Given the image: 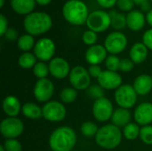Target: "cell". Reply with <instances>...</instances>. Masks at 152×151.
Returning a JSON list of instances; mask_svg holds the SVG:
<instances>
[{
	"label": "cell",
	"instance_id": "cell-31",
	"mask_svg": "<svg viewBox=\"0 0 152 151\" xmlns=\"http://www.w3.org/2000/svg\"><path fill=\"white\" fill-rule=\"evenodd\" d=\"M49 73H50L49 66L45 62H44V61L37 62V64L33 68V74L38 79L46 78V77H47V75Z\"/></svg>",
	"mask_w": 152,
	"mask_h": 151
},
{
	"label": "cell",
	"instance_id": "cell-37",
	"mask_svg": "<svg viewBox=\"0 0 152 151\" xmlns=\"http://www.w3.org/2000/svg\"><path fill=\"white\" fill-rule=\"evenodd\" d=\"M117 6L120 11L123 12H131L134 6V3L133 0H118Z\"/></svg>",
	"mask_w": 152,
	"mask_h": 151
},
{
	"label": "cell",
	"instance_id": "cell-21",
	"mask_svg": "<svg viewBox=\"0 0 152 151\" xmlns=\"http://www.w3.org/2000/svg\"><path fill=\"white\" fill-rule=\"evenodd\" d=\"M136 93L138 95H146L152 89V77L149 75L138 76L133 85Z\"/></svg>",
	"mask_w": 152,
	"mask_h": 151
},
{
	"label": "cell",
	"instance_id": "cell-40",
	"mask_svg": "<svg viewBox=\"0 0 152 151\" xmlns=\"http://www.w3.org/2000/svg\"><path fill=\"white\" fill-rule=\"evenodd\" d=\"M4 36L5 37L6 40H8L10 42L18 40V38H19L18 37V31L13 28H9Z\"/></svg>",
	"mask_w": 152,
	"mask_h": 151
},
{
	"label": "cell",
	"instance_id": "cell-28",
	"mask_svg": "<svg viewBox=\"0 0 152 151\" xmlns=\"http://www.w3.org/2000/svg\"><path fill=\"white\" fill-rule=\"evenodd\" d=\"M140 131H141V128L139 127L138 124L129 123L123 129V136L126 140L134 141L140 136Z\"/></svg>",
	"mask_w": 152,
	"mask_h": 151
},
{
	"label": "cell",
	"instance_id": "cell-23",
	"mask_svg": "<svg viewBox=\"0 0 152 151\" xmlns=\"http://www.w3.org/2000/svg\"><path fill=\"white\" fill-rule=\"evenodd\" d=\"M110 120H111V124L118 126V128L125 127L131 121V113L126 109L118 108L114 110Z\"/></svg>",
	"mask_w": 152,
	"mask_h": 151
},
{
	"label": "cell",
	"instance_id": "cell-1",
	"mask_svg": "<svg viewBox=\"0 0 152 151\" xmlns=\"http://www.w3.org/2000/svg\"><path fill=\"white\" fill-rule=\"evenodd\" d=\"M76 142V132L69 126H61L55 129L49 138L52 151H72Z\"/></svg>",
	"mask_w": 152,
	"mask_h": 151
},
{
	"label": "cell",
	"instance_id": "cell-50",
	"mask_svg": "<svg viewBox=\"0 0 152 151\" xmlns=\"http://www.w3.org/2000/svg\"><path fill=\"white\" fill-rule=\"evenodd\" d=\"M72 151H79V150H72Z\"/></svg>",
	"mask_w": 152,
	"mask_h": 151
},
{
	"label": "cell",
	"instance_id": "cell-43",
	"mask_svg": "<svg viewBox=\"0 0 152 151\" xmlns=\"http://www.w3.org/2000/svg\"><path fill=\"white\" fill-rule=\"evenodd\" d=\"M98 4L105 9H110L114 7V5H117L118 0H96Z\"/></svg>",
	"mask_w": 152,
	"mask_h": 151
},
{
	"label": "cell",
	"instance_id": "cell-32",
	"mask_svg": "<svg viewBox=\"0 0 152 151\" xmlns=\"http://www.w3.org/2000/svg\"><path fill=\"white\" fill-rule=\"evenodd\" d=\"M120 61L121 60L117 55L110 54V56H108L106 61H105V66L107 68V70L115 71V72L119 70Z\"/></svg>",
	"mask_w": 152,
	"mask_h": 151
},
{
	"label": "cell",
	"instance_id": "cell-38",
	"mask_svg": "<svg viewBox=\"0 0 152 151\" xmlns=\"http://www.w3.org/2000/svg\"><path fill=\"white\" fill-rule=\"evenodd\" d=\"M134 67V63L131 59L128 58H125L122 59L120 61V67H119V70H121L122 72L127 73L130 72Z\"/></svg>",
	"mask_w": 152,
	"mask_h": 151
},
{
	"label": "cell",
	"instance_id": "cell-46",
	"mask_svg": "<svg viewBox=\"0 0 152 151\" xmlns=\"http://www.w3.org/2000/svg\"><path fill=\"white\" fill-rule=\"evenodd\" d=\"M146 21L152 28V9L149 12H147V14H146Z\"/></svg>",
	"mask_w": 152,
	"mask_h": 151
},
{
	"label": "cell",
	"instance_id": "cell-12",
	"mask_svg": "<svg viewBox=\"0 0 152 151\" xmlns=\"http://www.w3.org/2000/svg\"><path fill=\"white\" fill-rule=\"evenodd\" d=\"M114 112L113 104L108 98H101L94 101L93 105V115L99 122H106L111 118Z\"/></svg>",
	"mask_w": 152,
	"mask_h": 151
},
{
	"label": "cell",
	"instance_id": "cell-18",
	"mask_svg": "<svg viewBox=\"0 0 152 151\" xmlns=\"http://www.w3.org/2000/svg\"><path fill=\"white\" fill-rule=\"evenodd\" d=\"M146 22V16L141 10H133L126 15L127 27L133 31H140L142 29Z\"/></svg>",
	"mask_w": 152,
	"mask_h": 151
},
{
	"label": "cell",
	"instance_id": "cell-39",
	"mask_svg": "<svg viewBox=\"0 0 152 151\" xmlns=\"http://www.w3.org/2000/svg\"><path fill=\"white\" fill-rule=\"evenodd\" d=\"M142 43L147 46L148 49L152 51V28L144 32L142 36Z\"/></svg>",
	"mask_w": 152,
	"mask_h": 151
},
{
	"label": "cell",
	"instance_id": "cell-14",
	"mask_svg": "<svg viewBox=\"0 0 152 151\" xmlns=\"http://www.w3.org/2000/svg\"><path fill=\"white\" fill-rule=\"evenodd\" d=\"M48 66L50 74L57 79L65 78L71 71L69 62L61 57H54L50 61Z\"/></svg>",
	"mask_w": 152,
	"mask_h": 151
},
{
	"label": "cell",
	"instance_id": "cell-13",
	"mask_svg": "<svg viewBox=\"0 0 152 151\" xmlns=\"http://www.w3.org/2000/svg\"><path fill=\"white\" fill-rule=\"evenodd\" d=\"M54 93V85L53 83L46 78L38 79L33 89V94L37 101L39 102H48L53 95Z\"/></svg>",
	"mask_w": 152,
	"mask_h": 151
},
{
	"label": "cell",
	"instance_id": "cell-49",
	"mask_svg": "<svg viewBox=\"0 0 152 151\" xmlns=\"http://www.w3.org/2000/svg\"><path fill=\"white\" fill-rule=\"evenodd\" d=\"M0 151H6L5 150H4V146H3V145H1V146H0Z\"/></svg>",
	"mask_w": 152,
	"mask_h": 151
},
{
	"label": "cell",
	"instance_id": "cell-16",
	"mask_svg": "<svg viewBox=\"0 0 152 151\" xmlns=\"http://www.w3.org/2000/svg\"><path fill=\"white\" fill-rule=\"evenodd\" d=\"M108 51L102 44H94L90 46L86 52V60L90 65H99L107 59Z\"/></svg>",
	"mask_w": 152,
	"mask_h": 151
},
{
	"label": "cell",
	"instance_id": "cell-33",
	"mask_svg": "<svg viewBox=\"0 0 152 151\" xmlns=\"http://www.w3.org/2000/svg\"><path fill=\"white\" fill-rule=\"evenodd\" d=\"M87 94L95 101L104 97V89L100 85H92L87 89Z\"/></svg>",
	"mask_w": 152,
	"mask_h": 151
},
{
	"label": "cell",
	"instance_id": "cell-25",
	"mask_svg": "<svg viewBox=\"0 0 152 151\" xmlns=\"http://www.w3.org/2000/svg\"><path fill=\"white\" fill-rule=\"evenodd\" d=\"M110 20H111V27L117 30H120L125 28L126 24V15L124 13L118 12L116 10H111L110 12Z\"/></svg>",
	"mask_w": 152,
	"mask_h": 151
},
{
	"label": "cell",
	"instance_id": "cell-20",
	"mask_svg": "<svg viewBox=\"0 0 152 151\" xmlns=\"http://www.w3.org/2000/svg\"><path fill=\"white\" fill-rule=\"evenodd\" d=\"M35 0H11L12 9L20 15H28L34 12L36 6Z\"/></svg>",
	"mask_w": 152,
	"mask_h": 151
},
{
	"label": "cell",
	"instance_id": "cell-6",
	"mask_svg": "<svg viewBox=\"0 0 152 151\" xmlns=\"http://www.w3.org/2000/svg\"><path fill=\"white\" fill-rule=\"evenodd\" d=\"M137 95L138 94L133 85H122L116 90L114 98L119 108L129 109L135 105L137 101Z\"/></svg>",
	"mask_w": 152,
	"mask_h": 151
},
{
	"label": "cell",
	"instance_id": "cell-45",
	"mask_svg": "<svg viewBox=\"0 0 152 151\" xmlns=\"http://www.w3.org/2000/svg\"><path fill=\"white\" fill-rule=\"evenodd\" d=\"M35 1H36V3H37V4H39V5H41V6L48 5V4L52 2V0H35Z\"/></svg>",
	"mask_w": 152,
	"mask_h": 151
},
{
	"label": "cell",
	"instance_id": "cell-35",
	"mask_svg": "<svg viewBox=\"0 0 152 151\" xmlns=\"http://www.w3.org/2000/svg\"><path fill=\"white\" fill-rule=\"evenodd\" d=\"M82 40H83L84 44H86V45H89V46L94 45L98 40L97 33L93 30H90V29L86 30L82 35Z\"/></svg>",
	"mask_w": 152,
	"mask_h": 151
},
{
	"label": "cell",
	"instance_id": "cell-34",
	"mask_svg": "<svg viewBox=\"0 0 152 151\" xmlns=\"http://www.w3.org/2000/svg\"><path fill=\"white\" fill-rule=\"evenodd\" d=\"M139 137L143 143L147 145H152V125H149L142 126L141 128Z\"/></svg>",
	"mask_w": 152,
	"mask_h": 151
},
{
	"label": "cell",
	"instance_id": "cell-8",
	"mask_svg": "<svg viewBox=\"0 0 152 151\" xmlns=\"http://www.w3.org/2000/svg\"><path fill=\"white\" fill-rule=\"evenodd\" d=\"M24 125L18 117L4 118L0 124V133L5 139H16L22 134Z\"/></svg>",
	"mask_w": 152,
	"mask_h": 151
},
{
	"label": "cell",
	"instance_id": "cell-42",
	"mask_svg": "<svg viewBox=\"0 0 152 151\" xmlns=\"http://www.w3.org/2000/svg\"><path fill=\"white\" fill-rule=\"evenodd\" d=\"M88 72H89L91 77L98 78L100 77V75L102 74V70L99 65H91L88 69Z\"/></svg>",
	"mask_w": 152,
	"mask_h": 151
},
{
	"label": "cell",
	"instance_id": "cell-2",
	"mask_svg": "<svg viewBox=\"0 0 152 151\" xmlns=\"http://www.w3.org/2000/svg\"><path fill=\"white\" fill-rule=\"evenodd\" d=\"M53 26L52 17L44 12H33L25 16L23 27L27 34L33 36L48 32Z\"/></svg>",
	"mask_w": 152,
	"mask_h": 151
},
{
	"label": "cell",
	"instance_id": "cell-44",
	"mask_svg": "<svg viewBox=\"0 0 152 151\" xmlns=\"http://www.w3.org/2000/svg\"><path fill=\"white\" fill-rule=\"evenodd\" d=\"M140 8H141V11L143 12H149L151 10V4L149 2H146L144 4H142V5H140Z\"/></svg>",
	"mask_w": 152,
	"mask_h": 151
},
{
	"label": "cell",
	"instance_id": "cell-24",
	"mask_svg": "<svg viewBox=\"0 0 152 151\" xmlns=\"http://www.w3.org/2000/svg\"><path fill=\"white\" fill-rule=\"evenodd\" d=\"M21 112L24 117L29 119H38L43 117L42 108L33 102H27L22 106Z\"/></svg>",
	"mask_w": 152,
	"mask_h": 151
},
{
	"label": "cell",
	"instance_id": "cell-26",
	"mask_svg": "<svg viewBox=\"0 0 152 151\" xmlns=\"http://www.w3.org/2000/svg\"><path fill=\"white\" fill-rule=\"evenodd\" d=\"M35 44H36V42H35L34 36L29 34H24L19 36L17 40V46L23 53H28L31 49H34Z\"/></svg>",
	"mask_w": 152,
	"mask_h": 151
},
{
	"label": "cell",
	"instance_id": "cell-3",
	"mask_svg": "<svg viewBox=\"0 0 152 151\" xmlns=\"http://www.w3.org/2000/svg\"><path fill=\"white\" fill-rule=\"evenodd\" d=\"M62 15L69 23L78 26L86 23L89 11L83 0H69L62 7Z\"/></svg>",
	"mask_w": 152,
	"mask_h": 151
},
{
	"label": "cell",
	"instance_id": "cell-27",
	"mask_svg": "<svg viewBox=\"0 0 152 151\" xmlns=\"http://www.w3.org/2000/svg\"><path fill=\"white\" fill-rule=\"evenodd\" d=\"M18 64L20 68L25 69H33L37 64V57L32 53H23L18 59Z\"/></svg>",
	"mask_w": 152,
	"mask_h": 151
},
{
	"label": "cell",
	"instance_id": "cell-10",
	"mask_svg": "<svg viewBox=\"0 0 152 151\" xmlns=\"http://www.w3.org/2000/svg\"><path fill=\"white\" fill-rule=\"evenodd\" d=\"M56 46L54 42L48 37L40 38L36 42V44L33 49V53L40 61H50L53 59L55 53Z\"/></svg>",
	"mask_w": 152,
	"mask_h": 151
},
{
	"label": "cell",
	"instance_id": "cell-19",
	"mask_svg": "<svg viewBox=\"0 0 152 151\" xmlns=\"http://www.w3.org/2000/svg\"><path fill=\"white\" fill-rule=\"evenodd\" d=\"M2 107L4 114L9 117H17L22 109L19 99L13 95H8L4 99Z\"/></svg>",
	"mask_w": 152,
	"mask_h": 151
},
{
	"label": "cell",
	"instance_id": "cell-41",
	"mask_svg": "<svg viewBox=\"0 0 152 151\" xmlns=\"http://www.w3.org/2000/svg\"><path fill=\"white\" fill-rule=\"evenodd\" d=\"M8 28H8V20H7V18L4 14H1L0 15V36H4Z\"/></svg>",
	"mask_w": 152,
	"mask_h": 151
},
{
	"label": "cell",
	"instance_id": "cell-7",
	"mask_svg": "<svg viewBox=\"0 0 152 151\" xmlns=\"http://www.w3.org/2000/svg\"><path fill=\"white\" fill-rule=\"evenodd\" d=\"M69 81L76 90H86L91 85V76L83 66H75L69 75Z\"/></svg>",
	"mask_w": 152,
	"mask_h": 151
},
{
	"label": "cell",
	"instance_id": "cell-47",
	"mask_svg": "<svg viewBox=\"0 0 152 151\" xmlns=\"http://www.w3.org/2000/svg\"><path fill=\"white\" fill-rule=\"evenodd\" d=\"M134 1V4H136V5H142V4H144V3H146V2H149V1H151V0H133Z\"/></svg>",
	"mask_w": 152,
	"mask_h": 151
},
{
	"label": "cell",
	"instance_id": "cell-15",
	"mask_svg": "<svg viewBox=\"0 0 152 151\" xmlns=\"http://www.w3.org/2000/svg\"><path fill=\"white\" fill-rule=\"evenodd\" d=\"M98 84L106 90H117L122 85L121 76L115 71L104 70L97 78Z\"/></svg>",
	"mask_w": 152,
	"mask_h": 151
},
{
	"label": "cell",
	"instance_id": "cell-9",
	"mask_svg": "<svg viewBox=\"0 0 152 151\" xmlns=\"http://www.w3.org/2000/svg\"><path fill=\"white\" fill-rule=\"evenodd\" d=\"M43 117L50 122H61L67 115V110L65 106L57 101H50L46 102L43 108Z\"/></svg>",
	"mask_w": 152,
	"mask_h": 151
},
{
	"label": "cell",
	"instance_id": "cell-5",
	"mask_svg": "<svg viewBox=\"0 0 152 151\" xmlns=\"http://www.w3.org/2000/svg\"><path fill=\"white\" fill-rule=\"evenodd\" d=\"M86 24L90 30L96 33L104 32L111 26L110 13L103 10H95L89 13Z\"/></svg>",
	"mask_w": 152,
	"mask_h": 151
},
{
	"label": "cell",
	"instance_id": "cell-22",
	"mask_svg": "<svg viewBox=\"0 0 152 151\" xmlns=\"http://www.w3.org/2000/svg\"><path fill=\"white\" fill-rule=\"evenodd\" d=\"M148 50L149 49L142 42L135 43L134 44H133V46L130 49L129 52L130 59L134 61V64L142 63L148 57V53H149Z\"/></svg>",
	"mask_w": 152,
	"mask_h": 151
},
{
	"label": "cell",
	"instance_id": "cell-17",
	"mask_svg": "<svg viewBox=\"0 0 152 151\" xmlns=\"http://www.w3.org/2000/svg\"><path fill=\"white\" fill-rule=\"evenodd\" d=\"M135 122L142 126L149 125L152 122V103L142 102L138 105L134 112Z\"/></svg>",
	"mask_w": 152,
	"mask_h": 151
},
{
	"label": "cell",
	"instance_id": "cell-30",
	"mask_svg": "<svg viewBox=\"0 0 152 151\" xmlns=\"http://www.w3.org/2000/svg\"><path fill=\"white\" fill-rule=\"evenodd\" d=\"M81 133L83 136L86 137V138H92V137H95L98 131H99V127L97 126V125L92 121H86L85 123L82 124L81 128H80Z\"/></svg>",
	"mask_w": 152,
	"mask_h": 151
},
{
	"label": "cell",
	"instance_id": "cell-4",
	"mask_svg": "<svg viewBox=\"0 0 152 151\" xmlns=\"http://www.w3.org/2000/svg\"><path fill=\"white\" fill-rule=\"evenodd\" d=\"M94 138L96 144L101 148L113 150L121 143L122 133L118 126L113 124H109L99 128V131Z\"/></svg>",
	"mask_w": 152,
	"mask_h": 151
},
{
	"label": "cell",
	"instance_id": "cell-48",
	"mask_svg": "<svg viewBox=\"0 0 152 151\" xmlns=\"http://www.w3.org/2000/svg\"><path fill=\"white\" fill-rule=\"evenodd\" d=\"M4 1L5 0H0V7L3 8V6L4 5Z\"/></svg>",
	"mask_w": 152,
	"mask_h": 151
},
{
	"label": "cell",
	"instance_id": "cell-36",
	"mask_svg": "<svg viewBox=\"0 0 152 151\" xmlns=\"http://www.w3.org/2000/svg\"><path fill=\"white\" fill-rule=\"evenodd\" d=\"M3 146L6 151L22 150V146L20 142L16 139H6L3 143Z\"/></svg>",
	"mask_w": 152,
	"mask_h": 151
},
{
	"label": "cell",
	"instance_id": "cell-29",
	"mask_svg": "<svg viewBox=\"0 0 152 151\" xmlns=\"http://www.w3.org/2000/svg\"><path fill=\"white\" fill-rule=\"evenodd\" d=\"M77 98V90L73 87H66L60 93V99L63 103H72Z\"/></svg>",
	"mask_w": 152,
	"mask_h": 151
},
{
	"label": "cell",
	"instance_id": "cell-51",
	"mask_svg": "<svg viewBox=\"0 0 152 151\" xmlns=\"http://www.w3.org/2000/svg\"><path fill=\"white\" fill-rule=\"evenodd\" d=\"M151 3H152V0H151Z\"/></svg>",
	"mask_w": 152,
	"mask_h": 151
},
{
	"label": "cell",
	"instance_id": "cell-11",
	"mask_svg": "<svg viewBox=\"0 0 152 151\" xmlns=\"http://www.w3.org/2000/svg\"><path fill=\"white\" fill-rule=\"evenodd\" d=\"M127 46V37L120 31L110 33L104 41V47L110 54L116 55L122 53Z\"/></svg>",
	"mask_w": 152,
	"mask_h": 151
}]
</instances>
